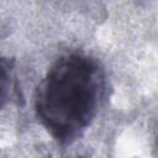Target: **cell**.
Instances as JSON below:
<instances>
[{
  "mask_svg": "<svg viewBox=\"0 0 158 158\" xmlns=\"http://www.w3.org/2000/svg\"><path fill=\"white\" fill-rule=\"evenodd\" d=\"M100 80L95 64L80 56L60 59L38 91L36 109L41 121L62 142L84 130L99 102Z\"/></svg>",
  "mask_w": 158,
  "mask_h": 158,
  "instance_id": "6da1fadb",
  "label": "cell"
},
{
  "mask_svg": "<svg viewBox=\"0 0 158 158\" xmlns=\"http://www.w3.org/2000/svg\"><path fill=\"white\" fill-rule=\"evenodd\" d=\"M11 88V67L6 59L0 58V109L6 104Z\"/></svg>",
  "mask_w": 158,
  "mask_h": 158,
  "instance_id": "7a4b0ae2",
  "label": "cell"
}]
</instances>
